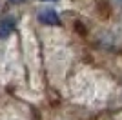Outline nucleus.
I'll use <instances>...</instances> for the list:
<instances>
[{
    "label": "nucleus",
    "mask_w": 122,
    "mask_h": 120,
    "mask_svg": "<svg viewBox=\"0 0 122 120\" xmlns=\"http://www.w3.org/2000/svg\"><path fill=\"white\" fill-rule=\"evenodd\" d=\"M38 20H40L42 24H46V25H60L62 24V20L60 16H58V13L53 9H44L38 13Z\"/></svg>",
    "instance_id": "nucleus-1"
},
{
    "label": "nucleus",
    "mask_w": 122,
    "mask_h": 120,
    "mask_svg": "<svg viewBox=\"0 0 122 120\" xmlns=\"http://www.w3.org/2000/svg\"><path fill=\"white\" fill-rule=\"evenodd\" d=\"M13 31H15V18L7 16L0 20V38H7Z\"/></svg>",
    "instance_id": "nucleus-2"
},
{
    "label": "nucleus",
    "mask_w": 122,
    "mask_h": 120,
    "mask_svg": "<svg viewBox=\"0 0 122 120\" xmlns=\"http://www.w3.org/2000/svg\"><path fill=\"white\" fill-rule=\"evenodd\" d=\"M9 2H13V4H22V2H25V0H9Z\"/></svg>",
    "instance_id": "nucleus-3"
},
{
    "label": "nucleus",
    "mask_w": 122,
    "mask_h": 120,
    "mask_svg": "<svg viewBox=\"0 0 122 120\" xmlns=\"http://www.w3.org/2000/svg\"><path fill=\"white\" fill-rule=\"evenodd\" d=\"M42 2H56V0H42Z\"/></svg>",
    "instance_id": "nucleus-4"
},
{
    "label": "nucleus",
    "mask_w": 122,
    "mask_h": 120,
    "mask_svg": "<svg viewBox=\"0 0 122 120\" xmlns=\"http://www.w3.org/2000/svg\"><path fill=\"white\" fill-rule=\"evenodd\" d=\"M117 2H118V4H122V0H117Z\"/></svg>",
    "instance_id": "nucleus-5"
}]
</instances>
